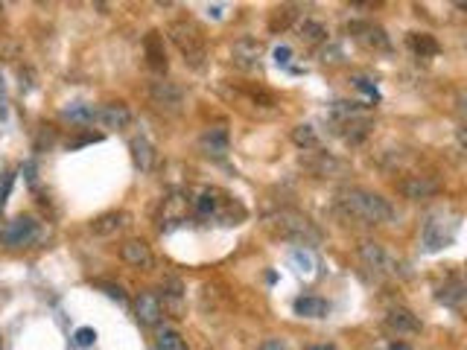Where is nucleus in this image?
Returning a JSON list of instances; mask_svg holds the SVG:
<instances>
[{"instance_id": "obj_35", "label": "nucleus", "mask_w": 467, "mask_h": 350, "mask_svg": "<svg viewBox=\"0 0 467 350\" xmlns=\"http://www.w3.org/2000/svg\"><path fill=\"white\" fill-rule=\"evenodd\" d=\"M260 350H289V344H287L284 339H277V336H272V339H266V341L260 344Z\"/></svg>"}, {"instance_id": "obj_31", "label": "nucleus", "mask_w": 467, "mask_h": 350, "mask_svg": "<svg viewBox=\"0 0 467 350\" xmlns=\"http://www.w3.org/2000/svg\"><path fill=\"white\" fill-rule=\"evenodd\" d=\"M97 289H103L108 298H114L117 304H126V292H123V286L117 283H108V280H97Z\"/></svg>"}, {"instance_id": "obj_15", "label": "nucleus", "mask_w": 467, "mask_h": 350, "mask_svg": "<svg viewBox=\"0 0 467 350\" xmlns=\"http://www.w3.org/2000/svg\"><path fill=\"white\" fill-rule=\"evenodd\" d=\"M199 149H202L207 158H225V155L231 152L228 129H222V125H213V129H207V132L199 138Z\"/></svg>"}, {"instance_id": "obj_22", "label": "nucleus", "mask_w": 467, "mask_h": 350, "mask_svg": "<svg viewBox=\"0 0 467 350\" xmlns=\"http://www.w3.org/2000/svg\"><path fill=\"white\" fill-rule=\"evenodd\" d=\"M61 120H68L73 125H93L97 123V108L88 105V103H71L61 108Z\"/></svg>"}, {"instance_id": "obj_16", "label": "nucleus", "mask_w": 467, "mask_h": 350, "mask_svg": "<svg viewBox=\"0 0 467 350\" xmlns=\"http://www.w3.org/2000/svg\"><path fill=\"white\" fill-rule=\"evenodd\" d=\"M348 33L351 36H356L365 47H374V50H389V36H386V29L383 26H377V24H371V21H365V24H351L348 26Z\"/></svg>"}, {"instance_id": "obj_28", "label": "nucleus", "mask_w": 467, "mask_h": 350, "mask_svg": "<svg viewBox=\"0 0 467 350\" xmlns=\"http://www.w3.org/2000/svg\"><path fill=\"white\" fill-rule=\"evenodd\" d=\"M220 207H222V199H216V193H202L196 199V213L199 216H220Z\"/></svg>"}, {"instance_id": "obj_25", "label": "nucleus", "mask_w": 467, "mask_h": 350, "mask_svg": "<svg viewBox=\"0 0 467 350\" xmlns=\"http://www.w3.org/2000/svg\"><path fill=\"white\" fill-rule=\"evenodd\" d=\"M438 298L441 304H447V307H467V286L461 283V280H453V283H447V286H441L438 289Z\"/></svg>"}, {"instance_id": "obj_27", "label": "nucleus", "mask_w": 467, "mask_h": 350, "mask_svg": "<svg viewBox=\"0 0 467 350\" xmlns=\"http://www.w3.org/2000/svg\"><path fill=\"white\" fill-rule=\"evenodd\" d=\"M187 213V199L184 196H170V199H164V222H178L181 216Z\"/></svg>"}, {"instance_id": "obj_2", "label": "nucleus", "mask_w": 467, "mask_h": 350, "mask_svg": "<svg viewBox=\"0 0 467 350\" xmlns=\"http://www.w3.org/2000/svg\"><path fill=\"white\" fill-rule=\"evenodd\" d=\"M266 225L274 237L280 240H289V242H298V245H319L322 242V231L313 219L301 210H292V207H284V210H274L266 216Z\"/></svg>"}, {"instance_id": "obj_18", "label": "nucleus", "mask_w": 467, "mask_h": 350, "mask_svg": "<svg viewBox=\"0 0 467 350\" xmlns=\"http://www.w3.org/2000/svg\"><path fill=\"white\" fill-rule=\"evenodd\" d=\"M126 222H129V216L123 210H108V213H103V216H97L91 222V231L97 237H114L117 231L126 228Z\"/></svg>"}, {"instance_id": "obj_1", "label": "nucleus", "mask_w": 467, "mask_h": 350, "mask_svg": "<svg viewBox=\"0 0 467 350\" xmlns=\"http://www.w3.org/2000/svg\"><path fill=\"white\" fill-rule=\"evenodd\" d=\"M336 210L345 216L348 222H356V225H386V222L394 219V207L380 196L371 193V190L362 187H345L336 193Z\"/></svg>"}, {"instance_id": "obj_24", "label": "nucleus", "mask_w": 467, "mask_h": 350, "mask_svg": "<svg viewBox=\"0 0 467 350\" xmlns=\"http://www.w3.org/2000/svg\"><path fill=\"white\" fill-rule=\"evenodd\" d=\"M129 149H132V161H135V167H138L140 173H149V170H152V158H155L152 143H149L146 138H132Z\"/></svg>"}, {"instance_id": "obj_38", "label": "nucleus", "mask_w": 467, "mask_h": 350, "mask_svg": "<svg viewBox=\"0 0 467 350\" xmlns=\"http://www.w3.org/2000/svg\"><path fill=\"white\" fill-rule=\"evenodd\" d=\"M456 105H458V111H461V114L467 117V91H461V93H458V100H456Z\"/></svg>"}, {"instance_id": "obj_8", "label": "nucleus", "mask_w": 467, "mask_h": 350, "mask_svg": "<svg viewBox=\"0 0 467 350\" xmlns=\"http://www.w3.org/2000/svg\"><path fill=\"white\" fill-rule=\"evenodd\" d=\"M39 240V222L33 216H15L0 228V242L6 248H24Z\"/></svg>"}, {"instance_id": "obj_12", "label": "nucleus", "mask_w": 467, "mask_h": 350, "mask_svg": "<svg viewBox=\"0 0 467 350\" xmlns=\"http://www.w3.org/2000/svg\"><path fill=\"white\" fill-rule=\"evenodd\" d=\"M260 56H263V41H257V38H240V41H234V47H231V61L237 68H242V71H252V68H257L260 65Z\"/></svg>"}, {"instance_id": "obj_30", "label": "nucleus", "mask_w": 467, "mask_h": 350, "mask_svg": "<svg viewBox=\"0 0 467 350\" xmlns=\"http://www.w3.org/2000/svg\"><path fill=\"white\" fill-rule=\"evenodd\" d=\"M292 18H295V6H280V9H274V15L269 21V29H272V33H277V26L287 29Z\"/></svg>"}, {"instance_id": "obj_19", "label": "nucleus", "mask_w": 467, "mask_h": 350, "mask_svg": "<svg viewBox=\"0 0 467 350\" xmlns=\"http://www.w3.org/2000/svg\"><path fill=\"white\" fill-rule=\"evenodd\" d=\"M339 125V135H342V140L345 143H351V146H359V143H365V138L371 135V129H374V123H371V117H365V120H351V123H336Z\"/></svg>"}, {"instance_id": "obj_13", "label": "nucleus", "mask_w": 467, "mask_h": 350, "mask_svg": "<svg viewBox=\"0 0 467 350\" xmlns=\"http://www.w3.org/2000/svg\"><path fill=\"white\" fill-rule=\"evenodd\" d=\"M120 257H123V263H129L132 269H140V272H149L155 266L152 248L143 240H126L120 245Z\"/></svg>"}, {"instance_id": "obj_21", "label": "nucleus", "mask_w": 467, "mask_h": 350, "mask_svg": "<svg viewBox=\"0 0 467 350\" xmlns=\"http://www.w3.org/2000/svg\"><path fill=\"white\" fill-rule=\"evenodd\" d=\"M292 309L301 318H324L330 312V304L324 298H319V295H301V298H295Z\"/></svg>"}, {"instance_id": "obj_23", "label": "nucleus", "mask_w": 467, "mask_h": 350, "mask_svg": "<svg viewBox=\"0 0 467 350\" xmlns=\"http://www.w3.org/2000/svg\"><path fill=\"white\" fill-rule=\"evenodd\" d=\"M289 138H292V143L301 149V152H313V149H319V132L313 129L309 123H301V125H295V129L289 132Z\"/></svg>"}, {"instance_id": "obj_7", "label": "nucleus", "mask_w": 467, "mask_h": 350, "mask_svg": "<svg viewBox=\"0 0 467 350\" xmlns=\"http://www.w3.org/2000/svg\"><path fill=\"white\" fill-rule=\"evenodd\" d=\"M421 330H424V321H421V318L412 309H406V307H394L383 318V333L389 339H400L403 341V339L421 336Z\"/></svg>"}, {"instance_id": "obj_5", "label": "nucleus", "mask_w": 467, "mask_h": 350, "mask_svg": "<svg viewBox=\"0 0 467 350\" xmlns=\"http://www.w3.org/2000/svg\"><path fill=\"white\" fill-rule=\"evenodd\" d=\"M301 167L316 175V178H327V181H342V178H351L354 175V167L339 158L333 152H322V149H313V152H304L301 155Z\"/></svg>"}, {"instance_id": "obj_14", "label": "nucleus", "mask_w": 467, "mask_h": 350, "mask_svg": "<svg viewBox=\"0 0 467 350\" xmlns=\"http://www.w3.org/2000/svg\"><path fill=\"white\" fill-rule=\"evenodd\" d=\"M135 315H138V321L143 327H155L161 321V315H164V307H161V298L155 295V292H140L138 301H135Z\"/></svg>"}, {"instance_id": "obj_20", "label": "nucleus", "mask_w": 467, "mask_h": 350, "mask_svg": "<svg viewBox=\"0 0 467 350\" xmlns=\"http://www.w3.org/2000/svg\"><path fill=\"white\" fill-rule=\"evenodd\" d=\"M295 33H298V38L301 41H307V44H324L327 41V26L322 24V21H316V18H301L298 24H295Z\"/></svg>"}, {"instance_id": "obj_42", "label": "nucleus", "mask_w": 467, "mask_h": 350, "mask_svg": "<svg viewBox=\"0 0 467 350\" xmlns=\"http://www.w3.org/2000/svg\"><path fill=\"white\" fill-rule=\"evenodd\" d=\"M464 50H467V44H464Z\"/></svg>"}, {"instance_id": "obj_34", "label": "nucleus", "mask_w": 467, "mask_h": 350, "mask_svg": "<svg viewBox=\"0 0 467 350\" xmlns=\"http://www.w3.org/2000/svg\"><path fill=\"white\" fill-rule=\"evenodd\" d=\"M362 93H368V97L371 100H380V93H377V88H374V85H368V79H362V76H356V79H351Z\"/></svg>"}, {"instance_id": "obj_6", "label": "nucleus", "mask_w": 467, "mask_h": 350, "mask_svg": "<svg viewBox=\"0 0 467 350\" xmlns=\"http://www.w3.org/2000/svg\"><path fill=\"white\" fill-rule=\"evenodd\" d=\"M356 254H359V260L374 272V274H380V277H397L403 269H400V260L394 257V254L377 242V240H362L356 245Z\"/></svg>"}, {"instance_id": "obj_39", "label": "nucleus", "mask_w": 467, "mask_h": 350, "mask_svg": "<svg viewBox=\"0 0 467 350\" xmlns=\"http://www.w3.org/2000/svg\"><path fill=\"white\" fill-rule=\"evenodd\" d=\"M456 138H458V143L467 149V125H458V129H456Z\"/></svg>"}, {"instance_id": "obj_36", "label": "nucleus", "mask_w": 467, "mask_h": 350, "mask_svg": "<svg viewBox=\"0 0 467 350\" xmlns=\"http://www.w3.org/2000/svg\"><path fill=\"white\" fill-rule=\"evenodd\" d=\"M289 58H292L289 47H274V61H277V65H289Z\"/></svg>"}, {"instance_id": "obj_26", "label": "nucleus", "mask_w": 467, "mask_h": 350, "mask_svg": "<svg viewBox=\"0 0 467 350\" xmlns=\"http://www.w3.org/2000/svg\"><path fill=\"white\" fill-rule=\"evenodd\" d=\"M406 44H409V50L415 53V56H421V58H429V56H438V41H435L429 33H409V38H406Z\"/></svg>"}, {"instance_id": "obj_37", "label": "nucleus", "mask_w": 467, "mask_h": 350, "mask_svg": "<svg viewBox=\"0 0 467 350\" xmlns=\"http://www.w3.org/2000/svg\"><path fill=\"white\" fill-rule=\"evenodd\" d=\"M304 350H339L333 341H319V344H309V347H304Z\"/></svg>"}, {"instance_id": "obj_9", "label": "nucleus", "mask_w": 467, "mask_h": 350, "mask_svg": "<svg viewBox=\"0 0 467 350\" xmlns=\"http://www.w3.org/2000/svg\"><path fill=\"white\" fill-rule=\"evenodd\" d=\"M149 100L164 114H178L184 108V88L170 82V79H155L149 85Z\"/></svg>"}, {"instance_id": "obj_41", "label": "nucleus", "mask_w": 467, "mask_h": 350, "mask_svg": "<svg viewBox=\"0 0 467 350\" xmlns=\"http://www.w3.org/2000/svg\"><path fill=\"white\" fill-rule=\"evenodd\" d=\"M461 283H464V286H467V266H464V269H461Z\"/></svg>"}, {"instance_id": "obj_3", "label": "nucleus", "mask_w": 467, "mask_h": 350, "mask_svg": "<svg viewBox=\"0 0 467 350\" xmlns=\"http://www.w3.org/2000/svg\"><path fill=\"white\" fill-rule=\"evenodd\" d=\"M167 36L173 38V44L178 47L181 58H184V65L187 68H205V58H207V47H205V38L202 33L190 24V21H173L167 26Z\"/></svg>"}, {"instance_id": "obj_29", "label": "nucleus", "mask_w": 467, "mask_h": 350, "mask_svg": "<svg viewBox=\"0 0 467 350\" xmlns=\"http://www.w3.org/2000/svg\"><path fill=\"white\" fill-rule=\"evenodd\" d=\"M155 350H187V344H184L181 333H175V330H164V333L158 336V344H155Z\"/></svg>"}, {"instance_id": "obj_10", "label": "nucleus", "mask_w": 467, "mask_h": 350, "mask_svg": "<svg viewBox=\"0 0 467 350\" xmlns=\"http://www.w3.org/2000/svg\"><path fill=\"white\" fill-rule=\"evenodd\" d=\"M400 196L409 199V202H424V199H435L441 193V181L432 178V175H406L400 184Z\"/></svg>"}, {"instance_id": "obj_40", "label": "nucleus", "mask_w": 467, "mask_h": 350, "mask_svg": "<svg viewBox=\"0 0 467 350\" xmlns=\"http://www.w3.org/2000/svg\"><path fill=\"white\" fill-rule=\"evenodd\" d=\"M456 9H461V12L467 15V0H458V4H456Z\"/></svg>"}, {"instance_id": "obj_17", "label": "nucleus", "mask_w": 467, "mask_h": 350, "mask_svg": "<svg viewBox=\"0 0 467 350\" xmlns=\"http://www.w3.org/2000/svg\"><path fill=\"white\" fill-rule=\"evenodd\" d=\"M143 50H146V61L155 73H164L167 71V50H164V36L161 33H149L146 41H143Z\"/></svg>"}, {"instance_id": "obj_4", "label": "nucleus", "mask_w": 467, "mask_h": 350, "mask_svg": "<svg viewBox=\"0 0 467 350\" xmlns=\"http://www.w3.org/2000/svg\"><path fill=\"white\" fill-rule=\"evenodd\" d=\"M456 231H458V219L438 210V213H429L421 225V248L426 254H435L447 248L453 240H456Z\"/></svg>"}, {"instance_id": "obj_32", "label": "nucleus", "mask_w": 467, "mask_h": 350, "mask_svg": "<svg viewBox=\"0 0 467 350\" xmlns=\"http://www.w3.org/2000/svg\"><path fill=\"white\" fill-rule=\"evenodd\" d=\"M73 341H76L79 347H91L93 341H97V330H93V327H79V330L73 333Z\"/></svg>"}, {"instance_id": "obj_33", "label": "nucleus", "mask_w": 467, "mask_h": 350, "mask_svg": "<svg viewBox=\"0 0 467 350\" xmlns=\"http://www.w3.org/2000/svg\"><path fill=\"white\" fill-rule=\"evenodd\" d=\"M371 350H412V344H406V341H400V339H383V341H377Z\"/></svg>"}, {"instance_id": "obj_11", "label": "nucleus", "mask_w": 467, "mask_h": 350, "mask_svg": "<svg viewBox=\"0 0 467 350\" xmlns=\"http://www.w3.org/2000/svg\"><path fill=\"white\" fill-rule=\"evenodd\" d=\"M132 120H135V114H132V108L126 103H106V105L97 108V123L103 125V129H108V132L129 129Z\"/></svg>"}]
</instances>
